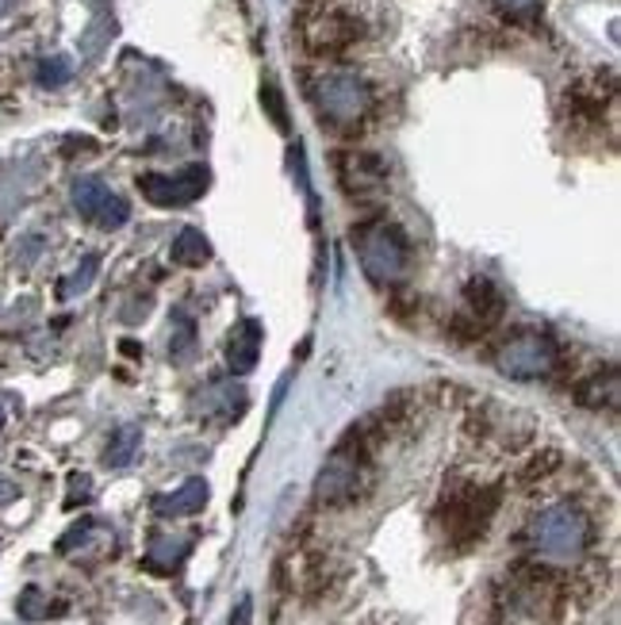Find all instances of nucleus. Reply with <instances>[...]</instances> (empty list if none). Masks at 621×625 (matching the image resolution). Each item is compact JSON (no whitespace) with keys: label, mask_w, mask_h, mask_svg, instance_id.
<instances>
[{"label":"nucleus","mask_w":621,"mask_h":625,"mask_svg":"<svg viewBox=\"0 0 621 625\" xmlns=\"http://www.w3.org/2000/svg\"><path fill=\"white\" fill-rule=\"evenodd\" d=\"M495 506H499L495 491H460V495H452L445 503V530H449L452 541H476L488 530Z\"/></svg>","instance_id":"39448f33"},{"label":"nucleus","mask_w":621,"mask_h":625,"mask_svg":"<svg viewBox=\"0 0 621 625\" xmlns=\"http://www.w3.org/2000/svg\"><path fill=\"white\" fill-rule=\"evenodd\" d=\"M92 273H96V257H89V262H85V273H78V277H73L70 285H65V291H70V288H85L89 280H92Z\"/></svg>","instance_id":"412c9836"},{"label":"nucleus","mask_w":621,"mask_h":625,"mask_svg":"<svg viewBox=\"0 0 621 625\" xmlns=\"http://www.w3.org/2000/svg\"><path fill=\"white\" fill-rule=\"evenodd\" d=\"M250 618H254V603H250V598H238V611L231 614L226 625H250Z\"/></svg>","instance_id":"aec40b11"},{"label":"nucleus","mask_w":621,"mask_h":625,"mask_svg":"<svg viewBox=\"0 0 621 625\" xmlns=\"http://www.w3.org/2000/svg\"><path fill=\"white\" fill-rule=\"evenodd\" d=\"M557 464H560V457H557V453H549V457H544V461H541V457H537V461L530 464V469H526V480L544 477V472H552V469H557Z\"/></svg>","instance_id":"6ab92c4d"},{"label":"nucleus","mask_w":621,"mask_h":625,"mask_svg":"<svg viewBox=\"0 0 621 625\" xmlns=\"http://www.w3.org/2000/svg\"><path fill=\"white\" fill-rule=\"evenodd\" d=\"M495 4H499L507 16H515V20H530L537 8H541V0H495Z\"/></svg>","instance_id":"a211bd4d"},{"label":"nucleus","mask_w":621,"mask_h":625,"mask_svg":"<svg viewBox=\"0 0 621 625\" xmlns=\"http://www.w3.org/2000/svg\"><path fill=\"white\" fill-rule=\"evenodd\" d=\"M384 173L388 170H384V162L376 154H357V150L338 154V181L349 196H368L373 188H380Z\"/></svg>","instance_id":"1a4fd4ad"},{"label":"nucleus","mask_w":621,"mask_h":625,"mask_svg":"<svg viewBox=\"0 0 621 625\" xmlns=\"http://www.w3.org/2000/svg\"><path fill=\"white\" fill-rule=\"evenodd\" d=\"M20 614H23V618H31V622H35V618H47V606H43V595H39V591L35 587H28V591H23V595H20Z\"/></svg>","instance_id":"f3484780"},{"label":"nucleus","mask_w":621,"mask_h":625,"mask_svg":"<svg viewBox=\"0 0 621 625\" xmlns=\"http://www.w3.org/2000/svg\"><path fill=\"white\" fill-rule=\"evenodd\" d=\"M557 361H560L557 341L541 335V330H518L499 349V372L510 380H541L557 369Z\"/></svg>","instance_id":"f03ea898"},{"label":"nucleus","mask_w":621,"mask_h":625,"mask_svg":"<svg viewBox=\"0 0 621 625\" xmlns=\"http://www.w3.org/2000/svg\"><path fill=\"white\" fill-rule=\"evenodd\" d=\"M173 262L184 265V269H200V265L212 257V242L204 238V230L196 227H184L177 238H173Z\"/></svg>","instance_id":"ddd939ff"},{"label":"nucleus","mask_w":621,"mask_h":625,"mask_svg":"<svg viewBox=\"0 0 621 625\" xmlns=\"http://www.w3.org/2000/svg\"><path fill=\"white\" fill-rule=\"evenodd\" d=\"M154 506H157V514H196V511H204L207 506V483L200 477L184 480L173 495H162Z\"/></svg>","instance_id":"f8f14e48"},{"label":"nucleus","mask_w":621,"mask_h":625,"mask_svg":"<svg viewBox=\"0 0 621 625\" xmlns=\"http://www.w3.org/2000/svg\"><path fill=\"white\" fill-rule=\"evenodd\" d=\"M349 235H354V249L360 254V265H365L368 277L380 280V285L403 277L410 249L399 227H388L384 219H365V223H357Z\"/></svg>","instance_id":"f257e3e1"},{"label":"nucleus","mask_w":621,"mask_h":625,"mask_svg":"<svg viewBox=\"0 0 621 625\" xmlns=\"http://www.w3.org/2000/svg\"><path fill=\"white\" fill-rule=\"evenodd\" d=\"M587 537H591V522L576 511V506H552L541 519L533 522V541L544 556L552 561H572L576 553L587 549Z\"/></svg>","instance_id":"7ed1b4c3"},{"label":"nucleus","mask_w":621,"mask_h":625,"mask_svg":"<svg viewBox=\"0 0 621 625\" xmlns=\"http://www.w3.org/2000/svg\"><path fill=\"white\" fill-rule=\"evenodd\" d=\"M360 20L349 12H323L318 20H310L307 28V47L315 54H342L360 39Z\"/></svg>","instance_id":"0eeeda50"},{"label":"nucleus","mask_w":621,"mask_h":625,"mask_svg":"<svg viewBox=\"0 0 621 625\" xmlns=\"http://www.w3.org/2000/svg\"><path fill=\"white\" fill-rule=\"evenodd\" d=\"M262 104H265L268 120L276 123V131H288V107H284V96H281V89H276V81H265L262 85Z\"/></svg>","instance_id":"dca6fc26"},{"label":"nucleus","mask_w":621,"mask_h":625,"mask_svg":"<svg viewBox=\"0 0 621 625\" xmlns=\"http://www.w3.org/2000/svg\"><path fill=\"white\" fill-rule=\"evenodd\" d=\"M207 165H189L184 173H142L139 193L154 207H189L207 193Z\"/></svg>","instance_id":"20e7f679"},{"label":"nucleus","mask_w":621,"mask_h":625,"mask_svg":"<svg viewBox=\"0 0 621 625\" xmlns=\"http://www.w3.org/2000/svg\"><path fill=\"white\" fill-rule=\"evenodd\" d=\"M73 207L81 212V219L96 223V227H123L131 215L120 196H112L100 181H92V177L73 185Z\"/></svg>","instance_id":"423d86ee"},{"label":"nucleus","mask_w":621,"mask_h":625,"mask_svg":"<svg viewBox=\"0 0 621 625\" xmlns=\"http://www.w3.org/2000/svg\"><path fill=\"white\" fill-rule=\"evenodd\" d=\"M579 403H587V407L610 403V407H614V403H618V372L607 369V385H602V372H599V377H594L591 385L579 388Z\"/></svg>","instance_id":"2eb2a0df"},{"label":"nucleus","mask_w":621,"mask_h":625,"mask_svg":"<svg viewBox=\"0 0 621 625\" xmlns=\"http://www.w3.org/2000/svg\"><path fill=\"white\" fill-rule=\"evenodd\" d=\"M262 322L257 319H246L234 327L231 341H226V361H231V369L238 372V377H246V372H254L257 357H262Z\"/></svg>","instance_id":"9d476101"},{"label":"nucleus","mask_w":621,"mask_h":625,"mask_svg":"<svg viewBox=\"0 0 621 625\" xmlns=\"http://www.w3.org/2000/svg\"><path fill=\"white\" fill-rule=\"evenodd\" d=\"M139 441H142L139 427L115 430V438L108 441V453H104V464H108V469H128V464L134 461V453H139Z\"/></svg>","instance_id":"4468645a"},{"label":"nucleus","mask_w":621,"mask_h":625,"mask_svg":"<svg viewBox=\"0 0 621 625\" xmlns=\"http://www.w3.org/2000/svg\"><path fill=\"white\" fill-rule=\"evenodd\" d=\"M465 307H468V319L476 322V335H483L491 322L502 319V296H499V288H495L491 280H483V277L468 280Z\"/></svg>","instance_id":"9b49d317"},{"label":"nucleus","mask_w":621,"mask_h":625,"mask_svg":"<svg viewBox=\"0 0 621 625\" xmlns=\"http://www.w3.org/2000/svg\"><path fill=\"white\" fill-rule=\"evenodd\" d=\"M368 89L357 78H326L323 81V115L326 120H346L354 123L368 107Z\"/></svg>","instance_id":"6e6552de"},{"label":"nucleus","mask_w":621,"mask_h":625,"mask_svg":"<svg viewBox=\"0 0 621 625\" xmlns=\"http://www.w3.org/2000/svg\"><path fill=\"white\" fill-rule=\"evenodd\" d=\"M0 427H4V407H0Z\"/></svg>","instance_id":"4be33fe9"}]
</instances>
